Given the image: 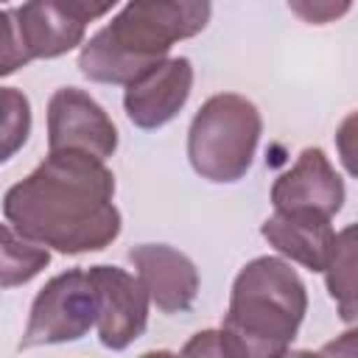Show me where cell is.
I'll list each match as a JSON object with an SVG mask.
<instances>
[{
	"mask_svg": "<svg viewBox=\"0 0 358 358\" xmlns=\"http://www.w3.org/2000/svg\"><path fill=\"white\" fill-rule=\"evenodd\" d=\"M115 176L106 159L84 151L48 157L3 196L6 221L25 238L62 255L101 252L120 235Z\"/></svg>",
	"mask_w": 358,
	"mask_h": 358,
	"instance_id": "6da1fadb",
	"label": "cell"
},
{
	"mask_svg": "<svg viewBox=\"0 0 358 358\" xmlns=\"http://www.w3.org/2000/svg\"><path fill=\"white\" fill-rule=\"evenodd\" d=\"M210 0H129L109 25H103L78 53L84 78L126 87L168 50L201 34L210 22Z\"/></svg>",
	"mask_w": 358,
	"mask_h": 358,
	"instance_id": "7a4b0ae2",
	"label": "cell"
},
{
	"mask_svg": "<svg viewBox=\"0 0 358 358\" xmlns=\"http://www.w3.org/2000/svg\"><path fill=\"white\" fill-rule=\"evenodd\" d=\"M308 313V288L296 268L282 257L249 260L229 294L221 324L224 355L229 358H280L288 352Z\"/></svg>",
	"mask_w": 358,
	"mask_h": 358,
	"instance_id": "3957f363",
	"label": "cell"
},
{
	"mask_svg": "<svg viewBox=\"0 0 358 358\" xmlns=\"http://www.w3.org/2000/svg\"><path fill=\"white\" fill-rule=\"evenodd\" d=\"M263 117L257 106L238 92H218L201 103L187 131V159L207 182H238L249 173Z\"/></svg>",
	"mask_w": 358,
	"mask_h": 358,
	"instance_id": "277c9868",
	"label": "cell"
},
{
	"mask_svg": "<svg viewBox=\"0 0 358 358\" xmlns=\"http://www.w3.org/2000/svg\"><path fill=\"white\" fill-rule=\"evenodd\" d=\"M98 319V294L87 268H70L45 282L34 296L20 347L67 344L84 338Z\"/></svg>",
	"mask_w": 358,
	"mask_h": 358,
	"instance_id": "5b68a950",
	"label": "cell"
},
{
	"mask_svg": "<svg viewBox=\"0 0 358 358\" xmlns=\"http://www.w3.org/2000/svg\"><path fill=\"white\" fill-rule=\"evenodd\" d=\"M117 148V129L106 109L78 87H62L48 101V151H84L106 159Z\"/></svg>",
	"mask_w": 358,
	"mask_h": 358,
	"instance_id": "8992f818",
	"label": "cell"
},
{
	"mask_svg": "<svg viewBox=\"0 0 358 358\" xmlns=\"http://www.w3.org/2000/svg\"><path fill=\"white\" fill-rule=\"evenodd\" d=\"M90 280L98 294V338L106 350H126L148 324V294L137 274L117 266H90Z\"/></svg>",
	"mask_w": 358,
	"mask_h": 358,
	"instance_id": "52a82bcc",
	"label": "cell"
},
{
	"mask_svg": "<svg viewBox=\"0 0 358 358\" xmlns=\"http://www.w3.org/2000/svg\"><path fill=\"white\" fill-rule=\"evenodd\" d=\"M193 90V64L185 56H165L143 76L126 84L123 109L137 129H159L171 123L187 103Z\"/></svg>",
	"mask_w": 358,
	"mask_h": 358,
	"instance_id": "ba28073f",
	"label": "cell"
},
{
	"mask_svg": "<svg viewBox=\"0 0 358 358\" xmlns=\"http://www.w3.org/2000/svg\"><path fill=\"white\" fill-rule=\"evenodd\" d=\"M344 179L316 145L299 151L296 162L271 185L274 210H310L333 218L344 207Z\"/></svg>",
	"mask_w": 358,
	"mask_h": 358,
	"instance_id": "9c48e42d",
	"label": "cell"
},
{
	"mask_svg": "<svg viewBox=\"0 0 358 358\" xmlns=\"http://www.w3.org/2000/svg\"><path fill=\"white\" fill-rule=\"evenodd\" d=\"M129 260L148 299L162 313H185L199 296L196 263L168 243H140L129 249Z\"/></svg>",
	"mask_w": 358,
	"mask_h": 358,
	"instance_id": "30bf717a",
	"label": "cell"
},
{
	"mask_svg": "<svg viewBox=\"0 0 358 358\" xmlns=\"http://www.w3.org/2000/svg\"><path fill=\"white\" fill-rule=\"evenodd\" d=\"M20 42L31 59H56L84 42L87 22L67 0H25L14 8Z\"/></svg>",
	"mask_w": 358,
	"mask_h": 358,
	"instance_id": "8fae6325",
	"label": "cell"
},
{
	"mask_svg": "<svg viewBox=\"0 0 358 358\" xmlns=\"http://www.w3.org/2000/svg\"><path fill=\"white\" fill-rule=\"evenodd\" d=\"M260 235L282 257L310 271H324L336 246V229L330 218L310 210H274V215L260 224Z\"/></svg>",
	"mask_w": 358,
	"mask_h": 358,
	"instance_id": "7c38bea8",
	"label": "cell"
},
{
	"mask_svg": "<svg viewBox=\"0 0 358 358\" xmlns=\"http://www.w3.org/2000/svg\"><path fill=\"white\" fill-rule=\"evenodd\" d=\"M50 263V249L25 238L8 224H0V288L31 282Z\"/></svg>",
	"mask_w": 358,
	"mask_h": 358,
	"instance_id": "4fadbf2b",
	"label": "cell"
},
{
	"mask_svg": "<svg viewBox=\"0 0 358 358\" xmlns=\"http://www.w3.org/2000/svg\"><path fill=\"white\" fill-rule=\"evenodd\" d=\"M327 291L338 305V313L347 324L355 322L358 305H355V227H344L336 232L333 255L324 266Z\"/></svg>",
	"mask_w": 358,
	"mask_h": 358,
	"instance_id": "5bb4252c",
	"label": "cell"
},
{
	"mask_svg": "<svg viewBox=\"0 0 358 358\" xmlns=\"http://www.w3.org/2000/svg\"><path fill=\"white\" fill-rule=\"evenodd\" d=\"M31 134V101L17 87H0V165L8 162Z\"/></svg>",
	"mask_w": 358,
	"mask_h": 358,
	"instance_id": "9a60e30c",
	"label": "cell"
},
{
	"mask_svg": "<svg viewBox=\"0 0 358 358\" xmlns=\"http://www.w3.org/2000/svg\"><path fill=\"white\" fill-rule=\"evenodd\" d=\"M28 62H31V56L25 53V48L20 42L14 11H0V78L17 73Z\"/></svg>",
	"mask_w": 358,
	"mask_h": 358,
	"instance_id": "2e32d148",
	"label": "cell"
},
{
	"mask_svg": "<svg viewBox=\"0 0 358 358\" xmlns=\"http://www.w3.org/2000/svg\"><path fill=\"white\" fill-rule=\"evenodd\" d=\"M285 3L308 25L336 22V20H341L352 8V0H285Z\"/></svg>",
	"mask_w": 358,
	"mask_h": 358,
	"instance_id": "e0dca14e",
	"label": "cell"
},
{
	"mask_svg": "<svg viewBox=\"0 0 358 358\" xmlns=\"http://www.w3.org/2000/svg\"><path fill=\"white\" fill-rule=\"evenodd\" d=\"M185 355H224V344H221V330H204L196 333L185 347Z\"/></svg>",
	"mask_w": 358,
	"mask_h": 358,
	"instance_id": "ac0fdd59",
	"label": "cell"
},
{
	"mask_svg": "<svg viewBox=\"0 0 358 358\" xmlns=\"http://www.w3.org/2000/svg\"><path fill=\"white\" fill-rule=\"evenodd\" d=\"M67 3L78 11V17L84 22H92V20L103 17V14H109L120 0H67Z\"/></svg>",
	"mask_w": 358,
	"mask_h": 358,
	"instance_id": "d6986e66",
	"label": "cell"
},
{
	"mask_svg": "<svg viewBox=\"0 0 358 358\" xmlns=\"http://www.w3.org/2000/svg\"><path fill=\"white\" fill-rule=\"evenodd\" d=\"M0 3H6V0H0Z\"/></svg>",
	"mask_w": 358,
	"mask_h": 358,
	"instance_id": "ffe728a7",
	"label": "cell"
}]
</instances>
